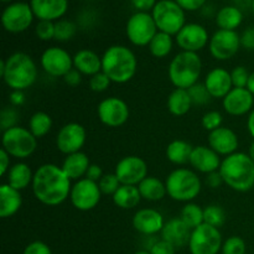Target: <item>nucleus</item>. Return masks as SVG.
I'll return each mask as SVG.
<instances>
[{
    "label": "nucleus",
    "mask_w": 254,
    "mask_h": 254,
    "mask_svg": "<svg viewBox=\"0 0 254 254\" xmlns=\"http://www.w3.org/2000/svg\"><path fill=\"white\" fill-rule=\"evenodd\" d=\"M22 254H52L51 248L41 241H34L25 247Z\"/></svg>",
    "instance_id": "8fccbe9b"
},
{
    "label": "nucleus",
    "mask_w": 254,
    "mask_h": 254,
    "mask_svg": "<svg viewBox=\"0 0 254 254\" xmlns=\"http://www.w3.org/2000/svg\"><path fill=\"white\" fill-rule=\"evenodd\" d=\"M130 2L138 11L149 12L154 9L158 0H130Z\"/></svg>",
    "instance_id": "5fc2aeb1"
},
{
    "label": "nucleus",
    "mask_w": 254,
    "mask_h": 254,
    "mask_svg": "<svg viewBox=\"0 0 254 254\" xmlns=\"http://www.w3.org/2000/svg\"><path fill=\"white\" fill-rule=\"evenodd\" d=\"M238 145H240L238 135L227 127H220L208 134V146L220 156H228L236 153Z\"/></svg>",
    "instance_id": "4be33fe9"
},
{
    "label": "nucleus",
    "mask_w": 254,
    "mask_h": 254,
    "mask_svg": "<svg viewBox=\"0 0 254 254\" xmlns=\"http://www.w3.org/2000/svg\"><path fill=\"white\" fill-rule=\"evenodd\" d=\"M134 254H151L149 251H138V252H135Z\"/></svg>",
    "instance_id": "0e129e2a"
},
{
    "label": "nucleus",
    "mask_w": 254,
    "mask_h": 254,
    "mask_svg": "<svg viewBox=\"0 0 254 254\" xmlns=\"http://www.w3.org/2000/svg\"><path fill=\"white\" fill-rule=\"evenodd\" d=\"M149 51L156 59H164V57L169 56L170 52L173 51L174 47V40L173 36L165 32L158 31V34L154 36L149 44Z\"/></svg>",
    "instance_id": "f704fd0d"
},
{
    "label": "nucleus",
    "mask_w": 254,
    "mask_h": 254,
    "mask_svg": "<svg viewBox=\"0 0 254 254\" xmlns=\"http://www.w3.org/2000/svg\"><path fill=\"white\" fill-rule=\"evenodd\" d=\"M151 15L159 31L171 36H176L186 25L185 10L175 0H159L151 10Z\"/></svg>",
    "instance_id": "0eeeda50"
},
{
    "label": "nucleus",
    "mask_w": 254,
    "mask_h": 254,
    "mask_svg": "<svg viewBox=\"0 0 254 254\" xmlns=\"http://www.w3.org/2000/svg\"><path fill=\"white\" fill-rule=\"evenodd\" d=\"M161 240L166 241L175 248H183L189 246L191 237V230L183 222L180 217H175L165 222L161 230Z\"/></svg>",
    "instance_id": "393cba45"
},
{
    "label": "nucleus",
    "mask_w": 254,
    "mask_h": 254,
    "mask_svg": "<svg viewBox=\"0 0 254 254\" xmlns=\"http://www.w3.org/2000/svg\"><path fill=\"white\" fill-rule=\"evenodd\" d=\"M71 179L56 164H44L34 174L32 192L37 201L46 206L64 203L71 193Z\"/></svg>",
    "instance_id": "f257e3e1"
},
{
    "label": "nucleus",
    "mask_w": 254,
    "mask_h": 254,
    "mask_svg": "<svg viewBox=\"0 0 254 254\" xmlns=\"http://www.w3.org/2000/svg\"><path fill=\"white\" fill-rule=\"evenodd\" d=\"M225 185L237 192H247L254 188V161L241 151L225 156L220 166Z\"/></svg>",
    "instance_id": "7ed1b4c3"
},
{
    "label": "nucleus",
    "mask_w": 254,
    "mask_h": 254,
    "mask_svg": "<svg viewBox=\"0 0 254 254\" xmlns=\"http://www.w3.org/2000/svg\"><path fill=\"white\" fill-rule=\"evenodd\" d=\"M241 36L237 31L218 29L211 36L208 42V50L211 56L218 61H227L236 56L241 49Z\"/></svg>",
    "instance_id": "4468645a"
},
{
    "label": "nucleus",
    "mask_w": 254,
    "mask_h": 254,
    "mask_svg": "<svg viewBox=\"0 0 254 254\" xmlns=\"http://www.w3.org/2000/svg\"><path fill=\"white\" fill-rule=\"evenodd\" d=\"M189 94H190L191 102H192V106H206L211 102L212 97L208 93L207 88L203 83H196L192 87L188 89Z\"/></svg>",
    "instance_id": "a19ab883"
},
{
    "label": "nucleus",
    "mask_w": 254,
    "mask_h": 254,
    "mask_svg": "<svg viewBox=\"0 0 254 254\" xmlns=\"http://www.w3.org/2000/svg\"><path fill=\"white\" fill-rule=\"evenodd\" d=\"M193 146L183 139H175L166 146V158L175 165H185L190 163Z\"/></svg>",
    "instance_id": "473e14b6"
},
{
    "label": "nucleus",
    "mask_w": 254,
    "mask_h": 254,
    "mask_svg": "<svg viewBox=\"0 0 254 254\" xmlns=\"http://www.w3.org/2000/svg\"><path fill=\"white\" fill-rule=\"evenodd\" d=\"M87 133L82 124L71 122L62 127L56 136V146L64 155L82 151L86 144Z\"/></svg>",
    "instance_id": "f3484780"
},
{
    "label": "nucleus",
    "mask_w": 254,
    "mask_h": 254,
    "mask_svg": "<svg viewBox=\"0 0 254 254\" xmlns=\"http://www.w3.org/2000/svg\"><path fill=\"white\" fill-rule=\"evenodd\" d=\"M35 34L41 41L55 40V22L47 20H39L35 26Z\"/></svg>",
    "instance_id": "c03bdc74"
},
{
    "label": "nucleus",
    "mask_w": 254,
    "mask_h": 254,
    "mask_svg": "<svg viewBox=\"0 0 254 254\" xmlns=\"http://www.w3.org/2000/svg\"><path fill=\"white\" fill-rule=\"evenodd\" d=\"M158 27L149 12L136 11L127 21L126 34L129 41L138 47L149 46L151 40L158 34Z\"/></svg>",
    "instance_id": "1a4fd4ad"
},
{
    "label": "nucleus",
    "mask_w": 254,
    "mask_h": 254,
    "mask_svg": "<svg viewBox=\"0 0 254 254\" xmlns=\"http://www.w3.org/2000/svg\"><path fill=\"white\" fill-rule=\"evenodd\" d=\"M10 155L6 150L1 148L0 150V175L6 176L10 170Z\"/></svg>",
    "instance_id": "4d7b16f0"
},
{
    "label": "nucleus",
    "mask_w": 254,
    "mask_h": 254,
    "mask_svg": "<svg viewBox=\"0 0 254 254\" xmlns=\"http://www.w3.org/2000/svg\"><path fill=\"white\" fill-rule=\"evenodd\" d=\"M82 76H83V74H82L81 72L77 71L76 68H72L71 71L64 77V81L67 86L77 87L82 82Z\"/></svg>",
    "instance_id": "864d4df0"
},
{
    "label": "nucleus",
    "mask_w": 254,
    "mask_h": 254,
    "mask_svg": "<svg viewBox=\"0 0 254 254\" xmlns=\"http://www.w3.org/2000/svg\"><path fill=\"white\" fill-rule=\"evenodd\" d=\"M203 84L212 98H225L233 88L231 72L223 67H215L205 77Z\"/></svg>",
    "instance_id": "5701e85b"
},
{
    "label": "nucleus",
    "mask_w": 254,
    "mask_h": 254,
    "mask_svg": "<svg viewBox=\"0 0 254 254\" xmlns=\"http://www.w3.org/2000/svg\"><path fill=\"white\" fill-rule=\"evenodd\" d=\"M166 106H168V111L175 117H183L188 114L190 112L191 107H192V102H191L188 89H174L169 94Z\"/></svg>",
    "instance_id": "72a5a7b5"
},
{
    "label": "nucleus",
    "mask_w": 254,
    "mask_h": 254,
    "mask_svg": "<svg viewBox=\"0 0 254 254\" xmlns=\"http://www.w3.org/2000/svg\"><path fill=\"white\" fill-rule=\"evenodd\" d=\"M34 174L35 173H32L31 168L26 163L20 161V163L11 165L6 175V183L16 190L22 191L32 185Z\"/></svg>",
    "instance_id": "c85d7f7f"
},
{
    "label": "nucleus",
    "mask_w": 254,
    "mask_h": 254,
    "mask_svg": "<svg viewBox=\"0 0 254 254\" xmlns=\"http://www.w3.org/2000/svg\"><path fill=\"white\" fill-rule=\"evenodd\" d=\"M98 185H99V189H101L102 195L113 196L122 184L119 183L118 178H117L116 174L113 173V174H104L103 178L98 181Z\"/></svg>",
    "instance_id": "79ce46f5"
},
{
    "label": "nucleus",
    "mask_w": 254,
    "mask_h": 254,
    "mask_svg": "<svg viewBox=\"0 0 254 254\" xmlns=\"http://www.w3.org/2000/svg\"><path fill=\"white\" fill-rule=\"evenodd\" d=\"M251 7H252V11L254 14V0H252V2H251Z\"/></svg>",
    "instance_id": "69168bd1"
},
{
    "label": "nucleus",
    "mask_w": 254,
    "mask_h": 254,
    "mask_svg": "<svg viewBox=\"0 0 254 254\" xmlns=\"http://www.w3.org/2000/svg\"><path fill=\"white\" fill-rule=\"evenodd\" d=\"M19 121L20 113L16 107L7 106L1 109V113H0V128H1L2 131L17 127L19 126Z\"/></svg>",
    "instance_id": "ea45409f"
},
{
    "label": "nucleus",
    "mask_w": 254,
    "mask_h": 254,
    "mask_svg": "<svg viewBox=\"0 0 254 254\" xmlns=\"http://www.w3.org/2000/svg\"><path fill=\"white\" fill-rule=\"evenodd\" d=\"M166 192L178 202H191L200 195L202 183L195 170L179 168L171 171L165 180Z\"/></svg>",
    "instance_id": "423d86ee"
},
{
    "label": "nucleus",
    "mask_w": 254,
    "mask_h": 254,
    "mask_svg": "<svg viewBox=\"0 0 254 254\" xmlns=\"http://www.w3.org/2000/svg\"><path fill=\"white\" fill-rule=\"evenodd\" d=\"M180 218L191 231L195 230L203 223V208L197 203L188 202L181 210Z\"/></svg>",
    "instance_id": "e433bc0d"
},
{
    "label": "nucleus",
    "mask_w": 254,
    "mask_h": 254,
    "mask_svg": "<svg viewBox=\"0 0 254 254\" xmlns=\"http://www.w3.org/2000/svg\"><path fill=\"white\" fill-rule=\"evenodd\" d=\"M247 128L250 134L252 135V138L254 139V109L248 114V119H247Z\"/></svg>",
    "instance_id": "052dcab7"
},
{
    "label": "nucleus",
    "mask_w": 254,
    "mask_h": 254,
    "mask_svg": "<svg viewBox=\"0 0 254 254\" xmlns=\"http://www.w3.org/2000/svg\"><path fill=\"white\" fill-rule=\"evenodd\" d=\"M175 251L176 248L173 245L164 240H159L151 245L149 252L151 254H175Z\"/></svg>",
    "instance_id": "09e8293b"
},
{
    "label": "nucleus",
    "mask_w": 254,
    "mask_h": 254,
    "mask_svg": "<svg viewBox=\"0 0 254 254\" xmlns=\"http://www.w3.org/2000/svg\"><path fill=\"white\" fill-rule=\"evenodd\" d=\"M73 68L83 76L92 77L102 71V56L89 49H82L73 56Z\"/></svg>",
    "instance_id": "bb28decb"
},
{
    "label": "nucleus",
    "mask_w": 254,
    "mask_h": 254,
    "mask_svg": "<svg viewBox=\"0 0 254 254\" xmlns=\"http://www.w3.org/2000/svg\"><path fill=\"white\" fill-rule=\"evenodd\" d=\"M103 175L104 174L101 166L97 165V164H91L88 170H87L86 178L89 179V180L94 181V183H98V181L103 178Z\"/></svg>",
    "instance_id": "6e6d98bb"
},
{
    "label": "nucleus",
    "mask_w": 254,
    "mask_h": 254,
    "mask_svg": "<svg viewBox=\"0 0 254 254\" xmlns=\"http://www.w3.org/2000/svg\"><path fill=\"white\" fill-rule=\"evenodd\" d=\"M77 29H78L77 24L71 20H57L55 21V40L60 42L69 41L74 37Z\"/></svg>",
    "instance_id": "4c0bfd02"
},
{
    "label": "nucleus",
    "mask_w": 254,
    "mask_h": 254,
    "mask_svg": "<svg viewBox=\"0 0 254 254\" xmlns=\"http://www.w3.org/2000/svg\"><path fill=\"white\" fill-rule=\"evenodd\" d=\"M246 242L238 236L227 238L222 245V254H246Z\"/></svg>",
    "instance_id": "37998d69"
},
{
    "label": "nucleus",
    "mask_w": 254,
    "mask_h": 254,
    "mask_svg": "<svg viewBox=\"0 0 254 254\" xmlns=\"http://www.w3.org/2000/svg\"><path fill=\"white\" fill-rule=\"evenodd\" d=\"M222 235L213 226L202 223L191 231L189 250L191 254H218L222 250Z\"/></svg>",
    "instance_id": "9d476101"
},
{
    "label": "nucleus",
    "mask_w": 254,
    "mask_h": 254,
    "mask_svg": "<svg viewBox=\"0 0 254 254\" xmlns=\"http://www.w3.org/2000/svg\"><path fill=\"white\" fill-rule=\"evenodd\" d=\"M1 144L2 149L6 150L11 158L25 160L36 150L37 138L29 128L17 126L2 131Z\"/></svg>",
    "instance_id": "6e6552de"
},
{
    "label": "nucleus",
    "mask_w": 254,
    "mask_h": 254,
    "mask_svg": "<svg viewBox=\"0 0 254 254\" xmlns=\"http://www.w3.org/2000/svg\"><path fill=\"white\" fill-rule=\"evenodd\" d=\"M201 72H202V61L196 52L181 51L175 55L169 64L168 74L171 83L175 88L189 89L193 84L198 83Z\"/></svg>",
    "instance_id": "39448f33"
},
{
    "label": "nucleus",
    "mask_w": 254,
    "mask_h": 254,
    "mask_svg": "<svg viewBox=\"0 0 254 254\" xmlns=\"http://www.w3.org/2000/svg\"><path fill=\"white\" fill-rule=\"evenodd\" d=\"M250 72L247 67L245 66H236L231 71V77H232V83L235 88H246L250 78Z\"/></svg>",
    "instance_id": "de8ad7c7"
},
{
    "label": "nucleus",
    "mask_w": 254,
    "mask_h": 254,
    "mask_svg": "<svg viewBox=\"0 0 254 254\" xmlns=\"http://www.w3.org/2000/svg\"><path fill=\"white\" fill-rule=\"evenodd\" d=\"M102 198L101 189L98 183L83 178L81 180H77L72 185L71 193H69V200L72 206L78 211H91L99 203Z\"/></svg>",
    "instance_id": "f8f14e48"
},
{
    "label": "nucleus",
    "mask_w": 254,
    "mask_h": 254,
    "mask_svg": "<svg viewBox=\"0 0 254 254\" xmlns=\"http://www.w3.org/2000/svg\"><path fill=\"white\" fill-rule=\"evenodd\" d=\"M52 128V118L45 112H36L31 116L29 121V130L37 139L44 138L50 133Z\"/></svg>",
    "instance_id": "c9c22d12"
},
{
    "label": "nucleus",
    "mask_w": 254,
    "mask_h": 254,
    "mask_svg": "<svg viewBox=\"0 0 254 254\" xmlns=\"http://www.w3.org/2000/svg\"><path fill=\"white\" fill-rule=\"evenodd\" d=\"M226 221V212L221 206L208 205L203 208V223L216 228L222 227Z\"/></svg>",
    "instance_id": "58836bf2"
},
{
    "label": "nucleus",
    "mask_w": 254,
    "mask_h": 254,
    "mask_svg": "<svg viewBox=\"0 0 254 254\" xmlns=\"http://www.w3.org/2000/svg\"><path fill=\"white\" fill-rule=\"evenodd\" d=\"M97 114L102 124L109 128H118L128 122L130 111L126 101L119 97H108L99 102Z\"/></svg>",
    "instance_id": "ddd939ff"
},
{
    "label": "nucleus",
    "mask_w": 254,
    "mask_h": 254,
    "mask_svg": "<svg viewBox=\"0 0 254 254\" xmlns=\"http://www.w3.org/2000/svg\"><path fill=\"white\" fill-rule=\"evenodd\" d=\"M221 163L222 160H221L220 155L213 149L206 145H197L193 146L189 164L197 173L208 175V174L220 170Z\"/></svg>",
    "instance_id": "aec40b11"
},
{
    "label": "nucleus",
    "mask_w": 254,
    "mask_h": 254,
    "mask_svg": "<svg viewBox=\"0 0 254 254\" xmlns=\"http://www.w3.org/2000/svg\"><path fill=\"white\" fill-rule=\"evenodd\" d=\"M246 88L251 92V93L254 96V72H251L250 74V78H248V83Z\"/></svg>",
    "instance_id": "680f3d73"
},
{
    "label": "nucleus",
    "mask_w": 254,
    "mask_h": 254,
    "mask_svg": "<svg viewBox=\"0 0 254 254\" xmlns=\"http://www.w3.org/2000/svg\"><path fill=\"white\" fill-rule=\"evenodd\" d=\"M22 205L21 191L16 190L9 184L0 185V217L9 218L19 212Z\"/></svg>",
    "instance_id": "a878e982"
},
{
    "label": "nucleus",
    "mask_w": 254,
    "mask_h": 254,
    "mask_svg": "<svg viewBox=\"0 0 254 254\" xmlns=\"http://www.w3.org/2000/svg\"><path fill=\"white\" fill-rule=\"evenodd\" d=\"M89 165L91 163H89V158L87 156V154H84L83 151H78V153L66 155L61 168L71 180L77 181L86 178Z\"/></svg>",
    "instance_id": "cd10ccee"
},
{
    "label": "nucleus",
    "mask_w": 254,
    "mask_h": 254,
    "mask_svg": "<svg viewBox=\"0 0 254 254\" xmlns=\"http://www.w3.org/2000/svg\"><path fill=\"white\" fill-rule=\"evenodd\" d=\"M138 69L135 54L124 45L109 46L102 55V71L113 83L123 84L130 81Z\"/></svg>",
    "instance_id": "20e7f679"
},
{
    "label": "nucleus",
    "mask_w": 254,
    "mask_h": 254,
    "mask_svg": "<svg viewBox=\"0 0 254 254\" xmlns=\"http://www.w3.org/2000/svg\"><path fill=\"white\" fill-rule=\"evenodd\" d=\"M243 21V12L236 5H226L216 14V24L218 29L236 31Z\"/></svg>",
    "instance_id": "c756f323"
},
{
    "label": "nucleus",
    "mask_w": 254,
    "mask_h": 254,
    "mask_svg": "<svg viewBox=\"0 0 254 254\" xmlns=\"http://www.w3.org/2000/svg\"><path fill=\"white\" fill-rule=\"evenodd\" d=\"M35 19L30 4L25 1H15L7 5L1 14V24L5 31L10 34H20L31 26Z\"/></svg>",
    "instance_id": "9b49d317"
},
{
    "label": "nucleus",
    "mask_w": 254,
    "mask_h": 254,
    "mask_svg": "<svg viewBox=\"0 0 254 254\" xmlns=\"http://www.w3.org/2000/svg\"><path fill=\"white\" fill-rule=\"evenodd\" d=\"M41 67L49 76L64 78L73 68V56L59 46H51L41 55Z\"/></svg>",
    "instance_id": "2eb2a0df"
},
{
    "label": "nucleus",
    "mask_w": 254,
    "mask_h": 254,
    "mask_svg": "<svg viewBox=\"0 0 254 254\" xmlns=\"http://www.w3.org/2000/svg\"><path fill=\"white\" fill-rule=\"evenodd\" d=\"M241 45L247 50H254V27H248L241 35Z\"/></svg>",
    "instance_id": "603ef678"
},
{
    "label": "nucleus",
    "mask_w": 254,
    "mask_h": 254,
    "mask_svg": "<svg viewBox=\"0 0 254 254\" xmlns=\"http://www.w3.org/2000/svg\"><path fill=\"white\" fill-rule=\"evenodd\" d=\"M114 174L122 185L138 186L148 176V164L140 156H124L117 163Z\"/></svg>",
    "instance_id": "dca6fc26"
},
{
    "label": "nucleus",
    "mask_w": 254,
    "mask_h": 254,
    "mask_svg": "<svg viewBox=\"0 0 254 254\" xmlns=\"http://www.w3.org/2000/svg\"><path fill=\"white\" fill-rule=\"evenodd\" d=\"M164 225V216L154 208H141L133 216L134 230L144 236H154L161 232Z\"/></svg>",
    "instance_id": "412c9836"
},
{
    "label": "nucleus",
    "mask_w": 254,
    "mask_h": 254,
    "mask_svg": "<svg viewBox=\"0 0 254 254\" xmlns=\"http://www.w3.org/2000/svg\"><path fill=\"white\" fill-rule=\"evenodd\" d=\"M113 202L117 207L123 210H131L140 203L141 195L139 192L138 186L121 185L117 192L112 196Z\"/></svg>",
    "instance_id": "2f4dec72"
},
{
    "label": "nucleus",
    "mask_w": 254,
    "mask_h": 254,
    "mask_svg": "<svg viewBox=\"0 0 254 254\" xmlns=\"http://www.w3.org/2000/svg\"><path fill=\"white\" fill-rule=\"evenodd\" d=\"M0 74L11 91H26L39 76L36 62L25 52H14L0 64Z\"/></svg>",
    "instance_id": "f03ea898"
},
{
    "label": "nucleus",
    "mask_w": 254,
    "mask_h": 254,
    "mask_svg": "<svg viewBox=\"0 0 254 254\" xmlns=\"http://www.w3.org/2000/svg\"><path fill=\"white\" fill-rule=\"evenodd\" d=\"M111 83L112 81L103 71L89 77V88L93 92H97V93L107 91L109 88V86H111Z\"/></svg>",
    "instance_id": "49530a36"
},
{
    "label": "nucleus",
    "mask_w": 254,
    "mask_h": 254,
    "mask_svg": "<svg viewBox=\"0 0 254 254\" xmlns=\"http://www.w3.org/2000/svg\"><path fill=\"white\" fill-rule=\"evenodd\" d=\"M185 11H196L207 2V0H175Z\"/></svg>",
    "instance_id": "3c124183"
},
{
    "label": "nucleus",
    "mask_w": 254,
    "mask_h": 254,
    "mask_svg": "<svg viewBox=\"0 0 254 254\" xmlns=\"http://www.w3.org/2000/svg\"><path fill=\"white\" fill-rule=\"evenodd\" d=\"M206 184H207L208 188L218 189L225 183H223V179L221 176L220 171H215V173H211L208 175H206Z\"/></svg>",
    "instance_id": "13d9d810"
},
{
    "label": "nucleus",
    "mask_w": 254,
    "mask_h": 254,
    "mask_svg": "<svg viewBox=\"0 0 254 254\" xmlns=\"http://www.w3.org/2000/svg\"><path fill=\"white\" fill-rule=\"evenodd\" d=\"M254 96L247 88H235L222 99V107L226 113L233 117H241L253 111Z\"/></svg>",
    "instance_id": "6ab92c4d"
},
{
    "label": "nucleus",
    "mask_w": 254,
    "mask_h": 254,
    "mask_svg": "<svg viewBox=\"0 0 254 254\" xmlns=\"http://www.w3.org/2000/svg\"><path fill=\"white\" fill-rule=\"evenodd\" d=\"M1 1H2V2H10V4H11L12 0H1Z\"/></svg>",
    "instance_id": "338daca9"
},
{
    "label": "nucleus",
    "mask_w": 254,
    "mask_h": 254,
    "mask_svg": "<svg viewBox=\"0 0 254 254\" xmlns=\"http://www.w3.org/2000/svg\"><path fill=\"white\" fill-rule=\"evenodd\" d=\"M222 122L223 117L218 111H210L203 114L202 117V127L210 133L222 127Z\"/></svg>",
    "instance_id": "a18cd8bd"
},
{
    "label": "nucleus",
    "mask_w": 254,
    "mask_h": 254,
    "mask_svg": "<svg viewBox=\"0 0 254 254\" xmlns=\"http://www.w3.org/2000/svg\"><path fill=\"white\" fill-rule=\"evenodd\" d=\"M210 39L206 27L197 22L186 24L175 36L176 44L181 51L196 52V54L207 46Z\"/></svg>",
    "instance_id": "a211bd4d"
},
{
    "label": "nucleus",
    "mask_w": 254,
    "mask_h": 254,
    "mask_svg": "<svg viewBox=\"0 0 254 254\" xmlns=\"http://www.w3.org/2000/svg\"><path fill=\"white\" fill-rule=\"evenodd\" d=\"M248 155H250V158L254 161V139H253L252 144H251L250 149H248Z\"/></svg>",
    "instance_id": "e2e57ef3"
},
{
    "label": "nucleus",
    "mask_w": 254,
    "mask_h": 254,
    "mask_svg": "<svg viewBox=\"0 0 254 254\" xmlns=\"http://www.w3.org/2000/svg\"><path fill=\"white\" fill-rule=\"evenodd\" d=\"M139 192H140L141 198L151 202L161 201L168 192H166L165 183L155 176H146L143 181L138 185Z\"/></svg>",
    "instance_id": "7c9ffc66"
},
{
    "label": "nucleus",
    "mask_w": 254,
    "mask_h": 254,
    "mask_svg": "<svg viewBox=\"0 0 254 254\" xmlns=\"http://www.w3.org/2000/svg\"><path fill=\"white\" fill-rule=\"evenodd\" d=\"M10 106L20 107L25 103V93L22 91H11L9 96Z\"/></svg>",
    "instance_id": "bf43d9fd"
},
{
    "label": "nucleus",
    "mask_w": 254,
    "mask_h": 254,
    "mask_svg": "<svg viewBox=\"0 0 254 254\" xmlns=\"http://www.w3.org/2000/svg\"><path fill=\"white\" fill-rule=\"evenodd\" d=\"M30 6L36 19L57 21L68 10V0H30Z\"/></svg>",
    "instance_id": "b1692460"
}]
</instances>
